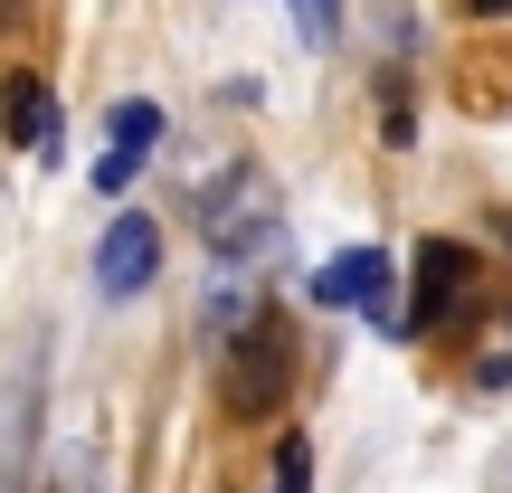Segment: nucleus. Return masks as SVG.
Listing matches in <instances>:
<instances>
[{
	"label": "nucleus",
	"instance_id": "nucleus-10",
	"mask_svg": "<svg viewBox=\"0 0 512 493\" xmlns=\"http://www.w3.org/2000/svg\"><path fill=\"white\" fill-rule=\"evenodd\" d=\"M475 19H512V0H475Z\"/></svg>",
	"mask_w": 512,
	"mask_h": 493
},
{
	"label": "nucleus",
	"instance_id": "nucleus-9",
	"mask_svg": "<svg viewBox=\"0 0 512 493\" xmlns=\"http://www.w3.org/2000/svg\"><path fill=\"white\" fill-rule=\"evenodd\" d=\"M294 29H304V48H332V29H342V0H294Z\"/></svg>",
	"mask_w": 512,
	"mask_h": 493
},
{
	"label": "nucleus",
	"instance_id": "nucleus-7",
	"mask_svg": "<svg viewBox=\"0 0 512 493\" xmlns=\"http://www.w3.org/2000/svg\"><path fill=\"white\" fill-rule=\"evenodd\" d=\"M0 114H10V143L19 152H38V162L57 152V95H48V76H10Z\"/></svg>",
	"mask_w": 512,
	"mask_h": 493
},
{
	"label": "nucleus",
	"instance_id": "nucleus-3",
	"mask_svg": "<svg viewBox=\"0 0 512 493\" xmlns=\"http://www.w3.org/2000/svg\"><path fill=\"white\" fill-rule=\"evenodd\" d=\"M152 275H162V228H152L143 209L105 219V247H95V285H105V294H143Z\"/></svg>",
	"mask_w": 512,
	"mask_h": 493
},
{
	"label": "nucleus",
	"instance_id": "nucleus-1",
	"mask_svg": "<svg viewBox=\"0 0 512 493\" xmlns=\"http://www.w3.org/2000/svg\"><path fill=\"white\" fill-rule=\"evenodd\" d=\"M200 228H209V247H219L228 266H247V256L275 247V190L256 181V171H238L219 200H200Z\"/></svg>",
	"mask_w": 512,
	"mask_h": 493
},
{
	"label": "nucleus",
	"instance_id": "nucleus-6",
	"mask_svg": "<svg viewBox=\"0 0 512 493\" xmlns=\"http://www.w3.org/2000/svg\"><path fill=\"white\" fill-rule=\"evenodd\" d=\"M380 294H389V256L380 247H342L313 275V304H342V313H380Z\"/></svg>",
	"mask_w": 512,
	"mask_h": 493
},
{
	"label": "nucleus",
	"instance_id": "nucleus-8",
	"mask_svg": "<svg viewBox=\"0 0 512 493\" xmlns=\"http://www.w3.org/2000/svg\"><path fill=\"white\" fill-rule=\"evenodd\" d=\"M304 484H313V446L285 427V437H275V465H266V493H304Z\"/></svg>",
	"mask_w": 512,
	"mask_h": 493
},
{
	"label": "nucleus",
	"instance_id": "nucleus-4",
	"mask_svg": "<svg viewBox=\"0 0 512 493\" xmlns=\"http://www.w3.org/2000/svg\"><path fill=\"white\" fill-rule=\"evenodd\" d=\"M465 294H475V256H465L456 238H427V247H418V304H408L399 332H437Z\"/></svg>",
	"mask_w": 512,
	"mask_h": 493
},
{
	"label": "nucleus",
	"instance_id": "nucleus-2",
	"mask_svg": "<svg viewBox=\"0 0 512 493\" xmlns=\"http://www.w3.org/2000/svg\"><path fill=\"white\" fill-rule=\"evenodd\" d=\"M152 143H162V105H114L105 114V152H95V200H124L133 190V171L152 162Z\"/></svg>",
	"mask_w": 512,
	"mask_h": 493
},
{
	"label": "nucleus",
	"instance_id": "nucleus-5",
	"mask_svg": "<svg viewBox=\"0 0 512 493\" xmlns=\"http://www.w3.org/2000/svg\"><path fill=\"white\" fill-rule=\"evenodd\" d=\"M275 389H285V323L275 313H256L238 332V370H228V408H275Z\"/></svg>",
	"mask_w": 512,
	"mask_h": 493
}]
</instances>
